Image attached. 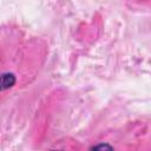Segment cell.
<instances>
[{
  "instance_id": "obj_1",
  "label": "cell",
  "mask_w": 151,
  "mask_h": 151,
  "mask_svg": "<svg viewBox=\"0 0 151 151\" xmlns=\"http://www.w3.org/2000/svg\"><path fill=\"white\" fill-rule=\"evenodd\" d=\"M15 84V77L12 73H5L0 76V91L7 90Z\"/></svg>"
},
{
  "instance_id": "obj_2",
  "label": "cell",
  "mask_w": 151,
  "mask_h": 151,
  "mask_svg": "<svg viewBox=\"0 0 151 151\" xmlns=\"http://www.w3.org/2000/svg\"><path fill=\"white\" fill-rule=\"evenodd\" d=\"M93 149H112L109 145H99V146H93Z\"/></svg>"
}]
</instances>
